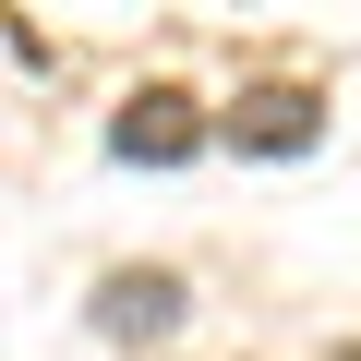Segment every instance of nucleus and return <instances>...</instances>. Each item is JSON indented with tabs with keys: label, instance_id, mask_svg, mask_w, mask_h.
<instances>
[{
	"label": "nucleus",
	"instance_id": "nucleus-2",
	"mask_svg": "<svg viewBox=\"0 0 361 361\" xmlns=\"http://www.w3.org/2000/svg\"><path fill=\"white\" fill-rule=\"evenodd\" d=\"M313 133H325V97H313V85H253V97L229 109V145H241V157H301Z\"/></svg>",
	"mask_w": 361,
	"mask_h": 361
},
{
	"label": "nucleus",
	"instance_id": "nucleus-3",
	"mask_svg": "<svg viewBox=\"0 0 361 361\" xmlns=\"http://www.w3.org/2000/svg\"><path fill=\"white\" fill-rule=\"evenodd\" d=\"M169 325H180V277H169V265L97 277V337H169Z\"/></svg>",
	"mask_w": 361,
	"mask_h": 361
},
{
	"label": "nucleus",
	"instance_id": "nucleus-1",
	"mask_svg": "<svg viewBox=\"0 0 361 361\" xmlns=\"http://www.w3.org/2000/svg\"><path fill=\"white\" fill-rule=\"evenodd\" d=\"M193 145H205V121H193V97H180V85H145V97L109 121V157H133V169H180Z\"/></svg>",
	"mask_w": 361,
	"mask_h": 361
},
{
	"label": "nucleus",
	"instance_id": "nucleus-4",
	"mask_svg": "<svg viewBox=\"0 0 361 361\" xmlns=\"http://www.w3.org/2000/svg\"><path fill=\"white\" fill-rule=\"evenodd\" d=\"M325 361H361V349H325Z\"/></svg>",
	"mask_w": 361,
	"mask_h": 361
}]
</instances>
